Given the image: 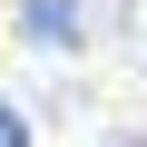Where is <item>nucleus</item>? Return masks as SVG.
Segmentation results:
<instances>
[{"instance_id": "1", "label": "nucleus", "mask_w": 147, "mask_h": 147, "mask_svg": "<svg viewBox=\"0 0 147 147\" xmlns=\"http://www.w3.org/2000/svg\"><path fill=\"white\" fill-rule=\"evenodd\" d=\"M20 39L49 49V59L79 49V39H88V0H30V10H20Z\"/></svg>"}, {"instance_id": "2", "label": "nucleus", "mask_w": 147, "mask_h": 147, "mask_svg": "<svg viewBox=\"0 0 147 147\" xmlns=\"http://www.w3.org/2000/svg\"><path fill=\"white\" fill-rule=\"evenodd\" d=\"M118 30H127V59L147 69V0H127V10H118Z\"/></svg>"}, {"instance_id": "3", "label": "nucleus", "mask_w": 147, "mask_h": 147, "mask_svg": "<svg viewBox=\"0 0 147 147\" xmlns=\"http://www.w3.org/2000/svg\"><path fill=\"white\" fill-rule=\"evenodd\" d=\"M0 147H30V118H20L10 98H0Z\"/></svg>"}]
</instances>
